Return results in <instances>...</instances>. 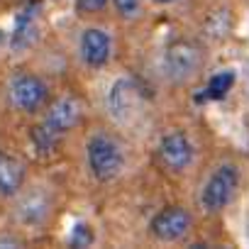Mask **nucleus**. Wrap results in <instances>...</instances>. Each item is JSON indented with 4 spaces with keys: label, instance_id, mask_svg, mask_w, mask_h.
<instances>
[{
    "label": "nucleus",
    "instance_id": "6e6552de",
    "mask_svg": "<svg viewBox=\"0 0 249 249\" xmlns=\"http://www.w3.org/2000/svg\"><path fill=\"white\" fill-rule=\"evenodd\" d=\"M81 117H83L81 100L73 98V95H61L54 103H47L42 124H44L49 132H54L56 137L64 140L69 132H73L78 124H81Z\"/></svg>",
    "mask_w": 249,
    "mask_h": 249
},
{
    "label": "nucleus",
    "instance_id": "4468645a",
    "mask_svg": "<svg viewBox=\"0 0 249 249\" xmlns=\"http://www.w3.org/2000/svg\"><path fill=\"white\" fill-rule=\"evenodd\" d=\"M234 81H237V73H234L232 69H222V71H217V73H213V76L208 78L203 95H205L208 100H222V98L232 90Z\"/></svg>",
    "mask_w": 249,
    "mask_h": 249
},
{
    "label": "nucleus",
    "instance_id": "1a4fd4ad",
    "mask_svg": "<svg viewBox=\"0 0 249 249\" xmlns=\"http://www.w3.org/2000/svg\"><path fill=\"white\" fill-rule=\"evenodd\" d=\"M78 54L88 69H103L112 59V39L103 27H86L78 37Z\"/></svg>",
    "mask_w": 249,
    "mask_h": 249
},
{
    "label": "nucleus",
    "instance_id": "f8f14e48",
    "mask_svg": "<svg viewBox=\"0 0 249 249\" xmlns=\"http://www.w3.org/2000/svg\"><path fill=\"white\" fill-rule=\"evenodd\" d=\"M37 37H39V13H37V5H27L15 18L10 47H13V52H25L37 42Z\"/></svg>",
    "mask_w": 249,
    "mask_h": 249
},
{
    "label": "nucleus",
    "instance_id": "7ed1b4c3",
    "mask_svg": "<svg viewBox=\"0 0 249 249\" xmlns=\"http://www.w3.org/2000/svg\"><path fill=\"white\" fill-rule=\"evenodd\" d=\"M203 69V49L193 39H174L164 56H161V71L171 83H188L191 78L198 76Z\"/></svg>",
    "mask_w": 249,
    "mask_h": 249
},
{
    "label": "nucleus",
    "instance_id": "39448f33",
    "mask_svg": "<svg viewBox=\"0 0 249 249\" xmlns=\"http://www.w3.org/2000/svg\"><path fill=\"white\" fill-rule=\"evenodd\" d=\"M157 159L166 171L186 174L196 161V144L191 142V137L186 132L169 130L161 135V140L157 144Z\"/></svg>",
    "mask_w": 249,
    "mask_h": 249
},
{
    "label": "nucleus",
    "instance_id": "f03ea898",
    "mask_svg": "<svg viewBox=\"0 0 249 249\" xmlns=\"http://www.w3.org/2000/svg\"><path fill=\"white\" fill-rule=\"evenodd\" d=\"M8 103L22 115H37L49 103V86L32 71H18L8 81Z\"/></svg>",
    "mask_w": 249,
    "mask_h": 249
},
{
    "label": "nucleus",
    "instance_id": "ddd939ff",
    "mask_svg": "<svg viewBox=\"0 0 249 249\" xmlns=\"http://www.w3.org/2000/svg\"><path fill=\"white\" fill-rule=\"evenodd\" d=\"M30 144L35 149V154L39 159H52L56 152H59V144H61V137H56L54 132H49L42 122L32 124L30 127Z\"/></svg>",
    "mask_w": 249,
    "mask_h": 249
},
{
    "label": "nucleus",
    "instance_id": "9b49d317",
    "mask_svg": "<svg viewBox=\"0 0 249 249\" xmlns=\"http://www.w3.org/2000/svg\"><path fill=\"white\" fill-rule=\"evenodd\" d=\"M27 166L20 157L0 149V198L13 200L20 191H25Z\"/></svg>",
    "mask_w": 249,
    "mask_h": 249
},
{
    "label": "nucleus",
    "instance_id": "6ab92c4d",
    "mask_svg": "<svg viewBox=\"0 0 249 249\" xmlns=\"http://www.w3.org/2000/svg\"><path fill=\"white\" fill-rule=\"evenodd\" d=\"M20 244V239H15V237H0V247H18Z\"/></svg>",
    "mask_w": 249,
    "mask_h": 249
},
{
    "label": "nucleus",
    "instance_id": "f3484780",
    "mask_svg": "<svg viewBox=\"0 0 249 249\" xmlns=\"http://www.w3.org/2000/svg\"><path fill=\"white\" fill-rule=\"evenodd\" d=\"M93 239H95V232L83 222L71 230V244L73 247H88V244H93Z\"/></svg>",
    "mask_w": 249,
    "mask_h": 249
},
{
    "label": "nucleus",
    "instance_id": "2eb2a0df",
    "mask_svg": "<svg viewBox=\"0 0 249 249\" xmlns=\"http://www.w3.org/2000/svg\"><path fill=\"white\" fill-rule=\"evenodd\" d=\"M230 27H232V20H230V15H227V10H217V13H210V18H208V37L210 39H222V37H227V32H230Z\"/></svg>",
    "mask_w": 249,
    "mask_h": 249
},
{
    "label": "nucleus",
    "instance_id": "aec40b11",
    "mask_svg": "<svg viewBox=\"0 0 249 249\" xmlns=\"http://www.w3.org/2000/svg\"><path fill=\"white\" fill-rule=\"evenodd\" d=\"M154 5H174V3H178V0H152Z\"/></svg>",
    "mask_w": 249,
    "mask_h": 249
},
{
    "label": "nucleus",
    "instance_id": "dca6fc26",
    "mask_svg": "<svg viewBox=\"0 0 249 249\" xmlns=\"http://www.w3.org/2000/svg\"><path fill=\"white\" fill-rule=\"evenodd\" d=\"M110 3H112V8H115L120 20L132 22V20H137L142 15V0H110Z\"/></svg>",
    "mask_w": 249,
    "mask_h": 249
},
{
    "label": "nucleus",
    "instance_id": "9d476101",
    "mask_svg": "<svg viewBox=\"0 0 249 249\" xmlns=\"http://www.w3.org/2000/svg\"><path fill=\"white\" fill-rule=\"evenodd\" d=\"M15 217L20 225L25 227H39L47 222L49 213H52V198L44 191H30V193H18L15 196Z\"/></svg>",
    "mask_w": 249,
    "mask_h": 249
},
{
    "label": "nucleus",
    "instance_id": "0eeeda50",
    "mask_svg": "<svg viewBox=\"0 0 249 249\" xmlns=\"http://www.w3.org/2000/svg\"><path fill=\"white\" fill-rule=\"evenodd\" d=\"M142 103H144V93L132 78H117L110 86L105 98L107 112L117 122H130L142 110Z\"/></svg>",
    "mask_w": 249,
    "mask_h": 249
},
{
    "label": "nucleus",
    "instance_id": "423d86ee",
    "mask_svg": "<svg viewBox=\"0 0 249 249\" xmlns=\"http://www.w3.org/2000/svg\"><path fill=\"white\" fill-rule=\"evenodd\" d=\"M193 230V215L183 205H166L149 220V234L159 242H181Z\"/></svg>",
    "mask_w": 249,
    "mask_h": 249
},
{
    "label": "nucleus",
    "instance_id": "f257e3e1",
    "mask_svg": "<svg viewBox=\"0 0 249 249\" xmlns=\"http://www.w3.org/2000/svg\"><path fill=\"white\" fill-rule=\"evenodd\" d=\"M124 164H127V154H124V147L120 144L117 137L107 132H95L88 137L86 166H88V174L98 183H112L115 178H120V174L124 171Z\"/></svg>",
    "mask_w": 249,
    "mask_h": 249
},
{
    "label": "nucleus",
    "instance_id": "a211bd4d",
    "mask_svg": "<svg viewBox=\"0 0 249 249\" xmlns=\"http://www.w3.org/2000/svg\"><path fill=\"white\" fill-rule=\"evenodd\" d=\"M110 5V0H76L78 15H98Z\"/></svg>",
    "mask_w": 249,
    "mask_h": 249
},
{
    "label": "nucleus",
    "instance_id": "20e7f679",
    "mask_svg": "<svg viewBox=\"0 0 249 249\" xmlns=\"http://www.w3.org/2000/svg\"><path fill=\"white\" fill-rule=\"evenodd\" d=\"M239 188V169L234 164H220L203 183L198 193V205L203 213L215 215L222 213L232 200Z\"/></svg>",
    "mask_w": 249,
    "mask_h": 249
}]
</instances>
